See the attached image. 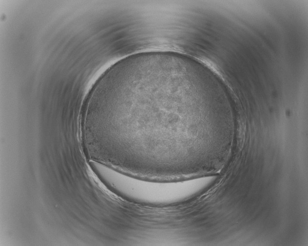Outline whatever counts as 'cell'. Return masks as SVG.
I'll return each instance as SVG.
<instances>
[{"mask_svg": "<svg viewBox=\"0 0 308 246\" xmlns=\"http://www.w3.org/2000/svg\"><path fill=\"white\" fill-rule=\"evenodd\" d=\"M197 66L170 52L135 55L98 81L85 125L104 161L143 176L173 177L195 166L215 118L201 112Z\"/></svg>", "mask_w": 308, "mask_h": 246, "instance_id": "obj_1", "label": "cell"}, {"mask_svg": "<svg viewBox=\"0 0 308 246\" xmlns=\"http://www.w3.org/2000/svg\"><path fill=\"white\" fill-rule=\"evenodd\" d=\"M90 164L97 177L114 192L129 201L149 205H169L189 200L215 179L208 176L180 181H153L95 161H91Z\"/></svg>", "mask_w": 308, "mask_h": 246, "instance_id": "obj_2", "label": "cell"}]
</instances>
